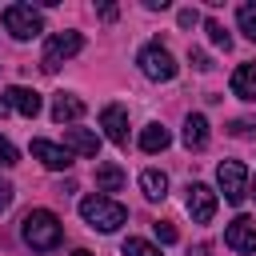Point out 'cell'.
<instances>
[{
    "label": "cell",
    "mask_w": 256,
    "mask_h": 256,
    "mask_svg": "<svg viewBox=\"0 0 256 256\" xmlns=\"http://www.w3.org/2000/svg\"><path fill=\"white\" fill-rule=\"evenodd\" d=\"M20 236H24V244H28L32 252H52V248L60 244V236H64V224H60L56 212L32 208V212L20 220Z\"/></svg>",
    "instance_id": "6da1fadb"
},
{
    "label": "cell",
    "mask_w": 256,
    "mask_h": 256,
    "mask_svg": "<svg viewBox=\"0 0 256 256\" xmlns=\"http://www.w3.org/2000/svg\"><path fill=\"white\" fill-rule=\"evenodd\" d=\"M80 216H84V224L96 228V232H116V228L128 220V208L116 204L112 196H84V200H80Z\"/></svg>",
    "instance_id": "7a4b0ae2"
},
{
    "label": "cell",
    "mask_w": 256,
    "mask_h": 256,
    "mask_svg": "<svg viewBox=\"0 0 256 256\" xmlns=\"http://www.w3.org/2000/svg\"><path fill=\"white\" fill-rule=\"evenodd\" d=\"M80 48H84V36H80V32H52V36H48V44H44L40 68H44V72H60V64H64V60H72Z\"/></svg>",
    "instance_id": "3957f363"
},
{
    "label": "cell",
    "mask_w": 256,
    "mask_h": 256,
    "mask_svg": "<svg viewBox=\"0 0 256 256\" xmlns=\"http://www.w3.org/2000/svg\"><path fill=\"white\" fill-rule=\"evenodd\" d=\"M4 28L16 36V40H32L44 32V16L32 8V4H8L4 8Z\"/></svg>",
    "instance_id": "277c9868"
},
{
    "label": "cell",
    "mask_w": 256,
    "mask_h": 256,
    "mask_svg": "<svg viewBox=\"0 0 256 256\" xmlns=\"http://www.w3.org/2000/svg\"><path fill=\"white\" fill-rule=\"evenodd\" d=\"M136 64H140V72H144L148 80H160V84L176 76V56H172L164 44H144L140 56H136Z\"/></svg>",
    "instance_id": "5b68a950"
},
{
    "label": "cell",
    "mask_w": 256,
    "mask_h": 256,
    "mask_svg": "<svg viewBox=\"0 0 256 256\" xmlns=\"http://www.w3.org/2000/svg\"><path fill=\"white\" fill-rule=\"evenodd\" d=\"M216 184H220V192H224L228 204H244V196H248V168L240 160H220Z\"/></svg>",
    "instance_id": "8992f818"
},
{
    "label": "cell",
    "mask_w": 256,
    "mask_h": 256,
    "mask_svg": "<svg viewBox=\"0 0 256 256\" xmlns=\"http://www.w3.org/2000/svg\"><path fill=\"white\" fill-rule=\"evenodd\" d=\"M224 244L240 256H256V220L252 216H236L228 228H224Z\"/></svg>",
    "instance_id": "52a82bcc"
},
{
    "label": "cell",
    "mask_w": 256,
    "mask_h": 256,
    "mask_svg": "<svg viewBox=\"0 0 256 256\" xmlns=\"http://www.w3.org/2000/svg\"><path fill=\"white\" fill-rule=\"evenodd\" d=\"M188 216L196 220V224H208L212 216H216V192L208 188V184H188Z\"/></svg>",
    "instance_id": "ba28073f"
},
{
    "label": "cell",
    "mask_w": 256,
    "mask_h": 256,
    "mask_svg": "<svg viewBox=\"0 0 256 256\" xmlns=\"http://www.w3.org/2000/svg\"><path fill=\"white\" fill-rule=\"evenodd\" d=\"M100 128H104V136H108L116 148H128V112H124L120 104L100 108Z\"/></svg>",
    "instance_id": "9c48e42d"
},
{
    "label": "cell",
    "mask_w": 256,
    "mask_h": 256,
    "mask_svg": "<svg viewBox=\"0 0 256 256\" xmlns=\"http://www.w3.org/2000/svg\"><path fill=\"white\" fill-rule=\"evenodd\" d=\"M32 156H36L44 168H52V172H64V168L72 164V152H68L64 144H52V140H44V136H36V140H32Z\"/></svg>",
    "instance_id": "30bf717a"
},
{
    "label": "cell",
    "mask_w": 256,
    "mask_h": 256,
    "mask_svg": "<svg viewBox=\"0 0 256 256\" xmlns=\"http://www.w3.org/2000/svg\"><path fill=\"white\" fill-rule=\"evenodd\" d=\"M64 148L76 152V156H84V160H92V156H100V136L88 132V128H68L64 132Z\"/></svg>",
    "instance_id": "8fae6325"
},
{
    "label": "cell",
    "mask_w": 256,
    "mask_h": 256,
    "mask_svg": "<svg viewBox=\"0 0 256 256\" xmlns=\"http://www.w3.org/2000/svg\"><path fill=\"white\" fill-rule=\"evenodd\" d=\"M4 100H8L12 112H20V116H28V120L40 112V92H32V88H24V84H12V88L4 92Z\"/></svg>",
    "instance_id": "7c38bea8"
},
{
    "label": "cell",
    "mask_w": 256,
    "mask_h": 256,
    "mask_svg": "<svg viewBox=\"0 0 256 256\" xmlns=\"http://www.w3.org/2000/svg\"><path fill=\"white\" fill-rule=\"evenodd\" d=\"M232 96L256 100V60H244V64L232 72Z\"/></svg>",
    "instance_id": "4fadbf2b"
},
{
    "label": "cell",
    "mask_w": 256,
    "mask_h": 256,
    "mask_svg": "<svg viewBox=\"0 0 256 256\" xmlns=\"http://www.w3.org/2000/svg\"><path fill=\"white\" fill-rule=\"evenodd\" d=\"M80 116H84V100H80V96L60 92V96L52 100V120H56V124H72V120H80Z\"/></svg>",
    "instance_id": "5bb4252c"
},
{
    "label": "cell",
    "mask_w": 256,
    "mask_h": 256,
    "mask_svg": "<svg viewBox=\"0 0 256 256\" xmlns=\"http://www.w3.org/2000/svg\"><path fill=\"white\" fill-rule=\"evenodd\" d=\"M184 148H192V152H200L204 144H208V120L200 116V112H192L188 120H184Z\"/></svg>",
    "instance_id": "9a60e30c"
},
{
    "label": "cell",
    "mask_w": 256,
    "mask_h": 256,
    "mask_svg": "<svg viewBox=\"0 0 256 256\" xmlns=\"http://www.w3.org/2000/svg\"><path fill=\"white\" fill-rule=\"evenodd\" d=\"M124 180H128V176H124L120 164H96V188H100V192H120Z\"/></svg>",
    "instance_id": "2e32d148"
},
{
    "label": "cell",
    "mask_w": 256,
    "mask_h": 256,
    "mask_svg": "<svg viewBox=\"0 0 256 256\" xmlns=\"http://www.w3.org/2000/svg\"><path fill=\"white\" fill-rule=\"evenodd\" d=\"M140 188H144L148 200H164V196H168V176H164L160 168H144V172H140Z\"/></svg>",
    "instance_id": "e0dca14e"
},
{
    "label": "cell",
    "mask_w": 256,
    "mask_h": 256,
    "mask_svg": "<svg viewBox=\"0 0 256 256\" xmlns=\"http://www.w3.org/2000/svg\"><path fill=\"white\" fill-rule=\"evenodd\" d=\"M168 144H172V136H168L164 124H144V132H140V148L144 152H164Z\"/></svg>",
    "instance_id": "ac0fdd59"
},
{
    "label": "cell",
    "mask_w": 256,
    "mask_h": 256,
    "mask_svg": "<svg viewBox=\"0 0 256 256\" xmlns=\"http://www.w3.org/2000/svg\"><path fill=\"white\" fill-rule=\"evenodd\" d=\"M236 24H240V32L256 44V4H240V8H236Z\"/></svg>",
    "instance_id": "d6986e66"
},
{
    "label": "cell",
    "mask_w": 256,
    "mask_h": 256,
    "mask_svg": "<svg viewBox=\"0 0 256 256\" xmlns=\"http://www.w3.org/2000/svg\"><path fill=\"white\" fill-rule=\"evenodd\" d=\"M120 252H124V256H160V248H156V244H148V240H140V236H128Z\"/></svg>",
    "instance_id": "ffe728a7"
},
{
    "label": "cell",
    "mask_w": 256,
    "mask_h": 256,
    "mask_svg": "<svg viewBox=\"0 0 256 256\" xmlns=\"http://www.w3.org/2000/svg\"><path fill=\"white\" fill-rule=\"evenodd\" d=\"M204 32H208V40H212L216 48H224V52L232 48V36L224 32V24H220V20H204Z\"/></svg>",
    "instance_id": "44dd1931"
},
{
    "label": "cell",
    "mask_w": 256,
    "mask_h": 256,
    "mask_svg": "<svg viewBox=\"0 0 256 256\" xmlns=\"http://www.w3.org/2000/svg\"><path fill=\"white\" fill-rule=\"evenodd\" d=\"M188 64H192L196 72H208V68H212V60H208V52H200V48H188Z\"/></svg>",
    "instance_id": "7402d4cb"
},
{
    "label": "cell",
    "mask_w": 256,
    "mask_h": 256,
    "mask_svg": "<svg viewBox=\"0 0 256 256\" xmlns=\"http://www.w3.org/2000/svg\"><path fill=\"white\" fill-rule=\"evenodd\" d=\"M152 228H156V240H160V244H176V228H172L168 220H160V224H152Z\"/></svg>",
    "instance_id": "603a6c76"
},
{
    "label": "cell",
    "mask_w": 256,
    "mask_h": 256,
    "mask_svg": "<svg viewBox=\"0 0 256 256\" xmlns=\"http://www.w3.org/2000/svg\"><path fill=\"white\" fill-rule=\"evenodd\" d=\"M12 164H16V148H12V140L0 136V168H12Z\"/></svg>",
    "instance_id": "cb8c5ba5"
},
{
    "label": "cell",
    "mask_w": 256,
    "mask_h": 256,
    "mask_svg": "<svg viewBox=\"0 0 256 256\" xmlns=\"http://www.w3.org/2000/svg\"><path fill=\"white\" fill-rule=\"evenodd\" d=\"M12 196H16V188H12L8 180H0V212H8V204H12Z\"/></svg>",
    "instance_id": "d4e9b609"
},
{
    "label": "cell",
    "mask_w": 256,
    "mask_h": 256,
    "mask_svg": "<svg viewBox=\"0 0 256 256\" xmlns=\"http://www.w3.org/2000/svg\"><path fill=\"white\" fill-rule=\"evenodd\" d=\"M196 24H200V12L196 8H184L180 12V28H196Z\"/></svg>",
    "instance_id": "484cf974"
},
{
    "label": "cell",
    "mask_w": 256,
    "mask_h": 256,
    "mask_svg": "<svg viewBox=\"0 0 256 256\" xmlns=\"http://www.w3.org/2000/svg\"><path fill=\"white\" fill-rule=\"evenodd\" d=\"M116 16H120V8H116V4H104V8H100V20H104V24H112Z\"/></svg>",
    "instance_id": "4316f807"
},
{
    "label": "cell",
    "mask_w": 256,
    "mask_h": 256,
    "mask_svg": "<svg viewBox=\"0 0 256 256\" xmlns=\"http://www.w3.org/2000/svg\"><path fill=\"white\" fill-rule=\"evenodd\" d=\"M248 128H252L248 120H232V128H228V132H232V136H248Z\"/></svg>",
    "instance_id": "83f0119b"
},
{
    "label": "cell",
    "mask_w": 256,
    "mask_h": 256,
    "mask_svg": "<svg viewBox=\"0 0 256 256\" xmlns=\"http://www.w3.org/2000/svg\"><path fill=\"white\" fill-rule=\"evenodd\" d=\"M8 112H12V108H8V100L0 96V116H8Z\"/></svg>",
    "instance_id": "f1b7e54d"
},
{
    "label": "cell",
    "mask_w": 256,
    "mask_h": 256,
    "mask_svg": "<svg viewBox=\"0 0 256 256\" xmlns=\"http://www.w3.org/2000/svg\"><path fill=\"white\" fill-rule=\"evenodd\" d=\"M248 196H256V176H252V184H248Z\"/></svg>",
    "instance_id": "f546056e"
},
{
    "label": "cell",
    "mask_w": 256,
    "mask_h": 256,
    "mask_svg": "<svg viewBox=\"0 0 256 256\" xmlns=\"http://www.w3.org/2000/svg\"><path fill=\"white\" fill-rule=\"evenodd\" d=\"M72 256H92V252H88V248H76V252H72Z\"/></svg>",
    "instance_id": "4dcf8cb0"
}]
</instances>
